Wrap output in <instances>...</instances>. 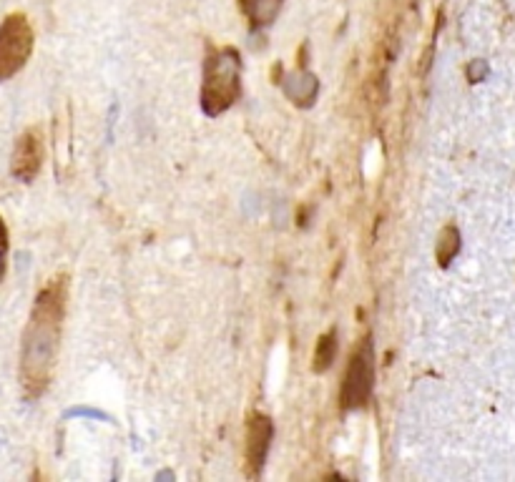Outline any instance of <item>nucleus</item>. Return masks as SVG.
Returning a JSON list of instances; mask_svg holds the SVG:
<instances>
[{"label": "nucleus", "instance_id": "1", "mask_svg": "<svg viewBox=\"0 0 515 482\" xmlns=\"http://www.w3.org/2000/svg\"><path fill=\"white\" fill-rule=\"evenodd\" d=\"M68 311V274L50 277L38 289L21 337L18 382L23 397L38 399L53 382Z\"/></svg>", "mask_w": 515, "mask_h": 482}, {"label": "nucleus", "instance_id": "2", "mask_svg": "<svg viewBox=\"0 0 515 482\" xmlns=\"http://www.w3.org/2000/svg\"><path fill=\"white\" fill-rule=\"evenodd\" d=\"M242 96V58L234 48H224L206 61L201 84V108L206 116H219Z\"/></svg>", "mask_w": 515, "mask_h": 482}, {"label": "nucleus", "instance_id": "3", "mask_svg": "<svg viewBox=\"0 0 515 482\" xmlns=\"http://www.w3.org/2000/svg\"><path fill=\"white\" fill-rule=\"evenodd\" d=\"M35 33L26 13H11L0 23V84L26 68V63L33 56Z\"/></svg>", "mask_w": 515, "mask_h": 482}, {"label": "nucleus", "instance_id": "4", "mask_svg": "<svg viewBox=\"0 0 515 482\" xmlns=\"http://www.w3.org/2000/svg\"><path fill=\"white\" fill-rule=\"evenodd\" d=\"M372 387H375V347H372V337H365L349 357L342 384V405L347 410L367 405Z\"/></svg>", "mask_w": 515, "mask_h": 482}, {"label": "nucleus", "instance_id": "5", "mask_svg": "<svg viewBox=\"0 0 515 482\" xmlns=\"http://www.w3.org/2000/svg\"><path fill=\"white\" fill-rule=\"evenodd\" d=\"M45 161V139L38 126H30L21 133L13 144L11 173L21 183H33L38 178Z\"/></svg>", "mask_w": 515, "mask_h": 482}, {"label": "nucleus", "instance_id": "6", "mask_svg": "<svg viewBox=\"0 0 515 482\" xmlns=\"http://www.w3.org/2000/svg\"><path fill=\"white\" fill-rule=\"evenodd\" d=\"M274 425L266 415H251L247 422V470L249 475H259L264 467L266 452H269V442H272Z\"/></svg>", "mask_w": 515, "mask_h": 482}, {"label": "nucleus", "instance_id": "7", "mask_svg": "<svg viewBox=\"0 0 515 482\" xmlns=\"http://www.w3.org/2000/svg\"><path fill=\"white\" fill-rule=\"evenodd\" d=\"M282 3L284 0H242V8L254 28H266L279 16Z\"/></svg>", "mask_w": 515, "mask_h": 482}, {"label": "nucleus", "instance_id": "8", "mask_svg": "<svg viewBox=\"0 0 515 482\" xmlns=\"http://www.w3.org/2000/svg\"><path fill=\"white\" fill-rule=\"evenodd\" d=\"M287 96L300 105H312V101L317 98V91H319V81H317L312 73H300V76H292L284 84Z\"/></svg>", "mask_w": 515, "mask_h": 482}, {"label": "nucleus", "instance_id": "9", "mask_svg": "<svg viewBox=\"0 0 515 482\" xmlns=\"http://www.w3.org/2000/svg\"><path fill=\"white\" fill-rule=\"evenodd\" d=\"M334 357H337V332H327L317 339L315 360H312V369L315 372H327L332 367Z\"/></svg>", "mask_w": 515, "mask_h": 482}, {"label": "nucleus", "instance_id": "10", "mask_svg": "<svg viewBox=\"0 0 515 482\" xmlns=\"http://www.w3.org/2000/svg\"><path fill=\"white\" fill-rule=\"evenodd\" d=\"M458 251H460V231L453 224H448L438 236V264L448 266L458 256Z\"/></svg>", "mask_w": 515, "mask_h": 482}, {"label": "nucleus", "instance_id": "11", "mask_svg": "<svg viewBox=\"0 0 515 482\" xmlns=\"http://www.w3.org/2000/svg\"><path fill=\"white\" fill-rule=\"evenodd\" d=\"M8 251H11V231H8L6 219L0 217V284L8 272Z\"/></svg>", "mask_w": 515, "mask_h": 482}, {"label": "nucleus", "instance_id": "12", "mask_svg": "<svg viewBox=\"0 0 515 482\" xmlns=\"http://www.w3.org/2000/svg\"><path fill=\"white\" fill-rule=\"evenodd\" d=\"M485 73H487V66L482 61H472L470 68H468V78H470L472 84H477V81H480Z\"/></svg>", "mask_w": 515, "mask_h": 482}]
</instances>
